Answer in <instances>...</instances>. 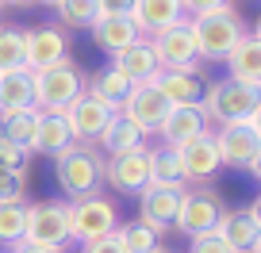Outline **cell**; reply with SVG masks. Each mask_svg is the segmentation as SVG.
<instances>
[{
	"instance_id": "6da1fadb",
	"label": "cell",
	"mask_w": 261,
	"mask_h": 253,
	"mask_svg": "<svg viewBox=\"0 0 261 253\" xmlns=\"http://www.w3.org/2000/svg\"><path fill=\"white\" fill-rule=\"evenodd\" d=\"M54 180H58V188H62L65 204L100 196V188H104V154H100L96 146L73 142L65 154L54 157Z\"/></svg>"
},
{
	"instance_id": "7a4b0ae2",
	"label": "cell",
	"mask_w": 261,
	"mask_h": 253,
	"mask_svg": "<svg viewBox=\"0 0 261 253\" xmlns=\"http://www.w3.org/2000/svg\"><path fill=\"white\" fill-rule=\"evenodd\" d=\"M200 107H204L207 123H215V127L261 119V89L238 85V81H230V77H223V81H215V85H204Z\"/></svg>"
},
{
	"instance_id": "3957f363",
	"label": "cell",
	"mask_w": 261,
	"mask_h": 253,
	"mask_svg": "<svg viewBox=\"0 0 261 253\" xmlns=\"http://www.w3.org/2000/svg\"><path fill=\"white\" fill-rule=\"evenodd\" d=\"M188 31H192V42H196V50H200V62H223V58L230 54V46L246 35V23L227 4V8H219V12L188 19Z\"/></svg>"
},
{
	"instance_id": "277c9868",
	"label": "cell",
	"mask_w": 261,
	"mask_h": 253,
	"mask_svg": "<svg viewBox=\"0 0 261 253\" xmlns=\"http://www.w3.org/2000/svg\"><path fill=\"white\" fill-rule=\"evenodd\" d=\"M23 242L42 245V249H50V253H65L69 245H73V234H69V207H65V200H39V204H27Z\"/></svg>"
},
{
	"instance_id": "5b68a950",
	"label": "cell",
	"mask_w": 261,
	"mask_h": 253,
	"mask_svg": "<svg viewBox=\"0 0 261 253\" xmlns=\"http://www.w3.org/2000/svg\"><path fill=\"white\" fill-rule=\"evenodd\" d=\"M219 161L230 169H246L253 177H261V119H246V123H227L212 131Z\"/></svg>"
},
{
	"instance_id": "8992f818",
	"label": "cell",
	"mask_w": 261,
	"mask_h": 253,
	"mask_svg": "<svg viewBox=\"0 0 261 253\" xmlns=\"http://www.w3.org/2000/svg\"><path fill=\"white\" fill-rule=\"evenodd\" d=\"M223 211H227V204H223V196L212 184H188L185 192H180V207H177L173 230H180L185 238L212 234V230L219 227Z\"/></svg>"
},
{
	"instance_id": "52a82bcc",
	"label": "cell",
	"mask_w": 261,
	"mask_h": 253,
	"mask_svg": "<svg viewBox=\"0 0 261 253\" xmlns=\"http://www.w3.org/2000/svg\"><path fill=\"white\" fill-rule=\"evenodd\" d=\"M31 81H35V107L39 111H65L85 92V69L77 62H62V66L31 73Z\"/></svg>"
},
{
	"instance_id": "ba28073f",
	"label": "cell",
	"mask_w": 261,
	"mask_h": 253,
	"mask_svg": "<svg viewBox=\"0 0 261 253\" xmlns=\"http://www.w3.org/2000/svg\"><path fill=\"white\" fill-rule=\"evenodd\" d=\"M69 207V234L73 242H96V238H108L115 227H119V207L108 196H89V200H73Z\"/></svg>"
},
{
	"instance_id": "9c48e42d",
	"label": "cell",
	"mask_w": 261,
	"mask_h": 253,
	"mask_svg": "<svg viewBox=\"0 0 261 253\" xmlns=\"http://www.w3.org/2000/svg\"><path fill=\"white\" fill-rule=\"evenodd\" d=\"M150 50H154V58L162 62V69H177V73H196V69H200V50H196V42H192L188 19L150 35Z\"/></svg>"
},
{
	"instance_id": "30bf717a",
	"label": "cell",
	"mask_w": 261,
	"mask_h": 253,
	"mask_svg": "<svg viewBox=\"0 0 261 253\" xmlns=\"http://www.w3.org/2000/svg\"><path fill=\"white\" fill-rule=\"evenodd\" d=\"M69 62V35L54 23H42V27H27L23 31V66L31 73L50 66H62Z\"/></svg>"
},
{
	"instance_id": "8fae6325",
	"label": "cell",
	"mask_w": 261,
	"mask_h": 253,
	"mask_svg": "<svg viewBox=\"0 0 261 253\" xmlns=\"http://www.w3.org/2000/svg\"><path fill=\"white\" fill-rule=\"evenodd\" d=\"M65 127H69V134H73V142H85V146H96V138L104 134V127L115 119V107L100 104L96 96H89V92H81V96L73 100V104L65 107Z\"/></svg>"
},
{
	"instance_id": "7c38bea8",
	"label": "cell",
	"mask_w": 261,
	"mask_h": 253,
	"mask_svg": "<svg viewBox=\"0 0 261 253\" xmlns=\"http://www.w3.org/2000/svg\"><path fill=\"white\" fill-rule=\"evenodd\" d=\"M104 184H112L123 196H142L150 188V165L146 150H130V154L104 157Z\"/></svg>"
},
{
	"instance_id": "4fadbf2b",
	"label": "cell",
	"mask_w": 261,
	"mask_h": 253,
	"mask_svg": "<svg viewBox=\"0 0 261 253\" xmlns=\"http://www.w3.org/2000/svg\"><path fill=\"white\" fill-rule=\"evenodd\" d=\"M215 234H219L234 253H261V215H257V204L238 207V211H223Z\"/></svg>"
},
{
	"instance_id": "5bb4252c",
	"label": "cell",
	"mask_w": 261,
	"mask_h": 253,
	"mask_svg": "<svg viewBox=\"0 0 261 253\" xmlns=\"http://www.w3.org/2000/svg\"><path fill=\"white\" fill-rule=\"evenodd\" d=\"M119 115L130 119L142 134H158V127H162L165 115H169V104H165V96L154 89V85H135L130 96L123 100Z\"/></svg>"
},
{
	"instance_id": "9a60e30c",
	"label": "cell",
	"mask_w": 261,
	"mask_h": 253,
	"mask_svg": "<svg viewBox=\"0 0 261 253\" xmlns=\"http://www.w3.org/2000/svg\"><path fill=\"white\" fill-rule=\"evenodd\" d=\"M177 157H180V169H185V180H192V184H204V180H212L215 173L223 169L212 131L196 134V138H188L185 146H177Z\"/></svg>"
},
{
	"instance_id": "2e32d148",
	"label": "cell",
	"mask_w": 261,
	"mask_h": 253,
	"mask_svg": "<svg viewBox=\"0 0 261 253\" xmlns=\"http://www.w3.org/2000/svg\"><path fill=\"white\" fill-rule=\"evenodd\" d=\"M212 131V123H207L204 107L200 104H185V107H169V115H165V123L158 127V138L165 142V146H185L188 138H196V134Z\"/></svg>"
},
{
	"instance_id": "e0dca14e",
	"label": "cell",
	"mask_w": 261,
	"mask_h": 253,
	"mask_svg": "<svg viewBox=\"0 0 261 253\" xmlns=\"http://www.w3.org/2000/svg\"><path fill=\"white\" fill-rule=\"evenodd\" d=\"M177 207H180L177 188H154L150 184L139 196V219L146 222L150 230L165 234V230H173V222H177Z\"/></svg>"
},
{
	"instance_id": "ac0fdd59",
	"label": "cell",
	"mask_w": 261,
	"mask_h": 253,
	"mask_svg": "<svg viewBox=\"0 0 261 253\" xmlns=\"http://www.w3.org/2000/svg\"><path fill=\"white\" fill-rule=\"evenodd\" d=\"M223 66L230 69V81L261 89V39H257V31H246L230 46V54L223 58Z\"/></svg>"
},
{
	"instance_id": "d6986e66",
	"label": "cell",
	"mask_w": 261,
	"mask_h": 253,
	"mask_svg": "<svg viewBox=\"0 0 261 253\" xmlns=\"http://www.w3.org/2000/svg\"><path fill=\"white\" fill-rule=\"evenodd\" d=\"M112 66L119 69L130 85H150L162 73V62H158L154 50H150V39H139V42H130L127 50H119V54L112 58Z\"/></svg>"
},
{
	"instance_id": "ffe728a7",
	"label": "cell",
	"mask_w": 261,
	"mask_h": 253,
	"mask_svg": "<svg viewBox=\"0 0 261 253\" xmlns=\"http://www.w3.org/2000/svg\"><path fill=\"white\" fill-rule=\"evenodd\" d=\"M92 42H96V50H104V54H119V50H127L130 42H139V27H135V19L130 16H96V23L89 27Z\"/></svg>"
},
{
	"instance_id": "44dd1931",
	"label": "cell",
	"mask_w": 261,
	"mask_h": 253,
	"mask_svg": "<svg viewBox=\"0 0 261 253\" xmlns=\"http://www.w3.org/2000/svg\"><path fill=\"white\" fill-rule=\"evenodd\" d=\"M130 19H135L142 39H150V35L180 23V19H185V8H180V0H139L135 12H130Z\"/></svg>"
},
{
	"instance_id": "7402d4cb",
	"label": "cell",
	"mask_w": 261,
	"mask_h": 253,
	"mask_svg": "<svg viewBox=\"0 0 261 253\" xmlns=\"http://www.w3.org/2000/svg\"><path fill=\"white\" fill-rule=\"evenodd\" d=\"M150 85L165 96V104H169V107H185V104H200V100H204V85H200V77H196V73L162 69Z\"/></svg>"
},
{
	"instance_id": "603a6c76",
	"label": "cell",
	"mask_w": 261,
	"mask_h": 253,
	"mask_svg": "<svg viewBox=\"0 0 261 253\" xmlns=\"http://www.w3.org/2000/svg\"><path fill=\"white\" fill-rule=\"evenodd\" d=\"M96 150L104 157H115V154H130V150H150L146 146V134L135 127L130 119H123L119 111H115V119L104 127V134L96 138Z\"/></svg>"
},
{
	"instance_id": "cb8c5ba5",
	"label": "cell",
	"mask_w": 261,
	"mask_h": 253,
	"mask_svg": "<svg viewBox=\"0 0 261 253\" xmlns=\"http://www.w3.org/2000/svg\"><path fill=\"white\" fill-rule=\"evenodd\" d=\"M130 89H135V85H130L127 77H123L119 69L112 66V62H108V66H100L92 77H85V92H89V96H96L100 104L115 107V111H119L123 100L130 96Z\"/></svg>"
},
{
	"instance_id": "d4e9b609",
	"label": "cell",
	"mask_w": 261,
	"mask_h": 253,
	"mask_svg": "<svg viewBox=\"0 0 261 253\" xmlns=\"http://www.w3.org/2000/svg\"><path fill=\"white\" fill-rule=\"evenodd\" d=\"M146 165H150V184L154 188H177V192H185L188 180H185V169H180V157L173 146H154L146 150Z\"/></svg>"
},
{
	"instance_id": "484cf974",
	"label": "cell",
	"mask_w": 261,
	"mask_h": 253,
	"mask_svg": "<svg viewBox=\"0 0 261 253\" xmlns=\"http://www.w3.org/2000/svg\"><path fill=\"white\" fill-rule=\"evenodd\" d=\"M73 146V134L65 127V115L62 111H39V134H35V150L31 154H46L58 157Z\"/></svg>"
},
{
	"instance_id": "4316f807",
	"label": "cell",
	"mask_w": 261,
	"mask_h": 253,
	"mask_svg": "<svg viewBox=\"0 0 261 253\" xmlns=\"http://www.w3.org/2000/svg\"><path fill=\"white\" fill-rule=\"evenodd\" d=\"M23 107H35L31 69H12V73H0V115L23 111Z\"/></svg>"
},
{
	"instance_id": "83f0119b",
	"label": "cell",
	"mask_w": 261,
	"mask_h": 253,
	"mask_svg": "<svg viewBox=\"0 0 261 253\" xmlns=\"http://www.w3.org/2000/svg\"><path fill=\"white\" fill-rule=\"evenodd\" d=\"M0 134L23 150H35V134H39V107H23V111L0 115Z\"/></svg>"
},
{
	"instance_id": "f1b7e54d",
	"label": "cell",
	"mask_w": 261,
	"mask_h": 253,
	"mask_svg": "<svg viewBox=\"0 0 261 253\" xmlns=\"http://www.w3.org/2000/svg\"><path fill=\"white\" fill-rule=\"evenodd\" d=\"M112 234H115V242H119L123 253H154V249H162V234H158V230H150L142 219L119 222Z\"/></svg>"
},
{
	"instance_id": "f546056e",
	"label": "cell",
	"mask_w": 261,
	"mask_h": 253,
	"mask_svg": "<svg viewBox=\"0 0 261 253\" xmlns=\"http://www.w3.org/2000/svg\"><path fill=\"white\" fill-rule=\"evenodd\" d=\"M58 23L69 31H89L100 16V0H58Z\"/></svg>"
},
{
	"instance_id": "4dcf8cb0",
	"label": "cell",
	"mask_w": 261,
	"mask_h": 253,
	"mask_svg": "<svg viewBox=\"0 0 261 253\" xmlns=\"http://www.w3.org/2000/svg\"><path fill=\"white\" fill-rule=\"evenodd\" d=\"M12 69H27L23 66V27L0 23V73H12Z\"/></svg>"
},
{
	"instance_id": "1f68e13d",
	"label": "cell",
	"mask_w": 261,
	"mask_h": 253,
	"mask_svg": "<svg viewBox=\"0 0 261 253\" xmlns=\"http://www.w3.org/2000/svg\"><path fill=\"white\" fill-rule=\"evenodd\" d=\"M23 227H27V204H0V245L4 249L23 242Z\"/></svg>"
},
{
	"instance_id": "d6a6232c",
	"label": "cell",
	"mask_w": 261,
	"mask_h": 253,
	"mask_svg": "<svg viewBox=\"0 0 261 253\" xmlns=\"http://www.w3.org/2000/svg\"><path fill=\"white\" fill-rule=\"evenodd\" d=\"M27 165H31V150L16 146L0 134V173H16V177H27Z\"/></svg>"
},
{
	"instance_id": "836d02e7",
	"label": "cell",
	"mask_w": 261,
	"mask_h": 253,
	"mask_svg": "<svg viewBox=\"0 0 261 253\" xmlns=\"http://www.w3.org/2000/svg\"><path fill=\"white\" fill-rule=\"evenodd\" d=\"M0 204H27V177L0 173Z\"/></svg>"
},
{
	"instance_id": "e575fe53",
	"label": "cell",
	"mask_w": 261,
	"mask_h": 253,
	"mask_svg": "<svg viewBox=\"0 0 261 253\" xmlns=\"http://www.w3.org/2000/svg\"><path fill=\"white\" fill-rule=\"evenodd\" d=\"M188 253H234L219 234H200V238H188Z\"/></svg>"
},
{
	"instance_id": "d590c367",
	"label": "cell",
	"mask_w": 261,
	"mask_h": 253,
	"mask_svg": "<svg viewBox=\"0 0 261 253\" xmlns=\"http://www.w3.org/2000/svg\"><path fill=\"white\" fill-rule=\"evenodd\" d=\"M227 4H230V0H180V8H185L188 19L207 16V12H219V8H227Z\"/></svg>"
},
{
	"instance_id": "8d00e7d4",
	"label": "cell",
	"mask_w": 261,
	"mask_h": 253,
	"mask_svg": "<svg viewBox=\"0 0 261 253\" xmlns=\"http://www.w3.org/2000/svg\"><path fill=\"white\" fill-rule=\"evenodd\" d=\"M139 0H100V16H130Z\"/></svg>"
},
{
	"instance_id": "74e56055",
	"label": "cell",
	"mask_w": 261,
	"mask_h": 253,
	"mask_svg": "<svg viewBox=\"0 0 261 253\" xmlns=\"http://www.w3.org/2000/svg\"><path fill=\"white\" fill-rule=\"evenodd\" d=\"M81 253H123V249L115 242V234H108V238H96V242H85Z\"/></svg>"
},
{
	"instance_id": "f35d334b",
	"label": "cell",
	"mask_w": 261,
	"mask_h": 253,
	"mask_svg": "<svg viewBox=\"0 0 261 253\" xmlns=\"http://www.w3.org/2000/svg\"><path fill=\"white\" fill-rule=\"evenodd\" d=\"M8 253H50V249H42V245H31V242H16Z\"/></svg>"
},
{
	"instance_id": "ab89813d",
	"label": "cell",
	"mask_w": 261,
	"mask_h": 253,
	"mask_svg": "<svg viewBox=\"0 0 261 253\" xmlns=\"http://www.w3.org/2000/svg\"><path fill=\"white\" fill-rule=\"evenodd\" d=\"M8 4H16V8H31V4H39V0H8Z\"/></svg>"
},
{
	"instance_id": "60d3db41",
	"label": "cell",
	"mask_w": 261,
	"mask_h": 253,
	"mask_svg": "<svg viewBox=\"0 0 261 253\" xmlns=\"http://www.w3.org/2000/svg\"><path fill=\"white\" fill-rule=\"evenodd\" d=\"M39 4H46V8H58V0H39Z\"/></svg>"
},
{
	"instance_id": "b9f144b4",
	"label": "cell",
	"mask_w": 261,
	"mask_h": 253,
	"mask_svg": "<svg viewBox=\"0 0 261 253\" xmlns=\"http://www.w3.org/2000/svg\"><path fill=\"white\" fill-rule=\"evenodd\" d=\"M154 253H169V249H165V245H162V249H154Z\"/></svg>"
},
{
	"instance_id": "7bdbcfd3",
	"label": "cell",
	"mask_w": 261,
	"mask_h": 253,
	"mask_svg": "<svg viewBox=\"0 0 261 253\" xmlns=\"http://www.w3.org/2000/svg\"><path fill=\"white\" fill-rule=\"evenodd\" d=\"M0 8H8V0H0Z\"/></svg>"
}]
</instances>
